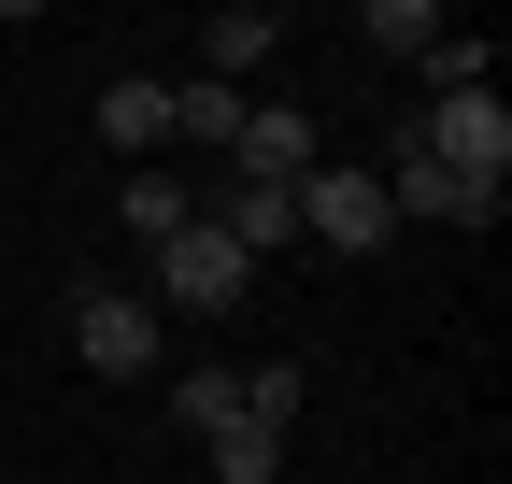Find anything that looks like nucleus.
<instances>
[{
    "instance_id": "1",
    "label": "nucleus",
    "mask_w": 512,
    "mask_h": 484,
    "mask_svg": "<svg viewBox=\"0 0 512 484\" xmlns=\"http://www.w3.org/2000/svg\"><path fill=\"white\" fill-rule=\"evenodd\" d=\"M413 143H427L441 171H456V186H470L484 214L512 200V100H498V86H470V100H427V114H413Z\"/></svg>"
},
{
    "instance_id": "2",
    "label": "nucleus",
    "mask_w": 512,
    "mask_h": 484,
    "mask_svg": "<svg viewBox=\"0 0 512 484\" xmlns=\"http://www.w3.org/2000/svg\"><path fill=\"white\" fill-rule=\"evenodd\" d=\"M299 242H328V257H384V242H399L384 171H370V157H313V171H299Z\"/></svg>"
},
{
    "instance_id": "3",
    "label": "nucleus",
    "mask_w": 512,
    "mask_h": 484,
    "mask_svg": "<svg viewBox=\"0 0 512 484\" xmlns=\"http://www.w3.org/2000/svg\"><path fill=\"white\" fill-rule=\"evenodd\" d=\"M143 271H157V285H143L157 314H228V299L256 285V257H242V242H228L214 214H185V228L157 242V257H143Z\"/></svg>"
},
{
    "instance_id": "4",
    "label": "nucleus",
    "mask_w": 512,
    "mask_h": 484,
    "mask_svg": "<svg viewBox=\"0 0 512 484\" xmlns=\"http://www.w3.org/2000/svg\"><path fill=\"white\" fill-rule=\"evenodd\" d=\"M157 342H171V314H157L143 285H86L72 299V356H86L100 385H157Z\"/></svg>"
},
{
    "instance_id": "5",
    "label": "nucleus",
    "mask_w": 512,
    "mask_h": 484,
    "mask_svg": "<svg viewBox=\"0 0 512 484\" xmlns=\"http://www.w3.org/2000/svg\"><path fill=\"white\" fill-rule=\"evenodd\" d=\"M313 157H328V129H313L299 100H242V143H228V171H242V186H299Z\"/></svg>"
},
{
    "instance_id": "6",
    "label": "nucleus",
    "mask_w": 512,
    "mask_h": 484,
    "mask_svg": "<svg viewBox=\"0 0 512 484\" xmlns=\"http://www.w3.org/2000/svg\"><path fill=\"white\" fill-rule=\"evenodd\" d=\"M384 214H399V228H413V214H427V228H498V214H484V200H470V186H456V171H441L413 129L384 143Z\"/></svg>"
},
{
    "instance_id": "7",
    "label": "nucleus",
    "mask_w": 512,
    "mask_h": 484,
    "mask_svg": "<svg viewBox=\"0 0 512 484\" xmlns=\"http://www.w3.org/2000/svg\"><path fill=\"white\" fill-rule=\"evenodd\" d=\"M228 242H242V257H285V242H299V186H242V171H228V200H200Z\"/></svg>"
},
{
    "instance_id": "8",
    "label": "nucleus",
    "mask_w": 512,
    "mask_h": 484,
    "mask_svg": "<svg viewBox=\"0 0 512 484\" xmlns=\"http://www.w3.org/2000/svg\"><path fill=\"white\" fill-rule=\"evenodd\" d=\"M100 143H114V157H157V143H171V86H157V72H114V86H100Z\"/></svg>"
},
{
    "instance_id": "9",
    "label": "nucleus",
    "mask_w": 512,
    "mask_h": 484,
    "mask_svg": "<svg viewBox=\"0 0 512 484\" xmlns=\"http://www.w3.org/2000/svg\"><path fill=\"white\" fill-rule=\"evenodd\" d=\"M171 143H200V157H228V143H242V86H214V72H185V86H171Z\"/></svg>"
},
{
    "instance_id": "10",
    "label": "nucleus",
    "mask_w": 512,
    "mask_h": 484,
    "mask_svg": "<svg viewBox=\"0 0 512 484\" xmlns=\"http://www.w3.org/2000/svg\"><path fill=\"white\" fill-rule=\"evenodd\" d=\"M185 214H200V200H185V186H171V171H128V186H114V228H128V242H143V257H157V242H171Z\"/></svg>"
},
{
    "instance_id": "11",
    "label": "nucleus",
    "mask_w": 512,
    "mask_h": 484,
    "mask_svg": "<svg viewBox=\"0 0 512 484\" xmlns=\"http://www.w3.org/2000/svg\"><path fill=\"white\" fill-rule=\"evenodd\" d=\"M356 43L370 57H427L441 43V0H356Z\"/></svg>"
},
{
    "instance_id": "12",
    "label": "nucleus",
    "mask_w": 512,
    "mask_h": 484,
    "mask_svg": "<svg viewBox=\"0 0 512 484\" xmlns=\"http://www.w3.org/2000/svg\"><path fill=\"white\" fill-rule=\"evenodd\" d=\"M271 43H285V15H214V29H200V72H214V86H242Z\"/></svg>"
},
{
    "instance_id": "13",
    "label": "nucleus",
    "mask_w": 512,
    "mask_h": 484,
    "mask_svg": "<svg viewBox=\"0 0 512 484\" xmlns=\"http://www.w3.org/2000/svg\"><path fill=\"white\" fill-rule=\"evenodd\" d=\"M228 413H242V371H171V428L185 442H214Z\"/></svg>"
},
{
    "instance_id": "14",
    "label": "nucleus",
    "mask_w": 512,
    "mask_h": 484,
    "mask_svg": "<svg viewBox=\"0 0 512 484\" xmlns=\"http://www.w3.org/2000/svg\"><path fill=\"white\" fill-rule=\"evenodd\" d=\"M200 456H214V484H271V470H285V428H242V413H228Z\"/></svg>"
},
{
    "instance_id": "15",
    "label": "nucleus",
    "mask_w": 512,
    "mask_h": 484,
    "mask_svg": "<svg viewBox=\"0 0 512 484\" xmlns=\"http://www.w3.org/2000/svg\"><path fill=\"white\" fill-rule=\"evenodd\" d=\"M299 385H313V371H242V428H285Z\"/></svg>"
}]
</instances>
